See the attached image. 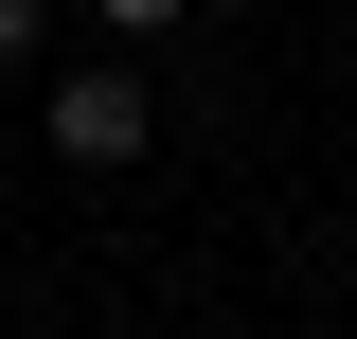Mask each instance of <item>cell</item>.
Returning a JSON list of instances; mask_svg holds the SVG:
<instances>
[{
	"label": "cell",
	"instance_id": "cell-1",
	"mask_svg": "<svg viewBox=\"0 0 357 339\" xmlns=\"http://www.w3.org/2000/svg\"><path fill=\"white\" fill-rule=\"evenodd\" d=\"M36 143H54V161H72V179H126L143 143H161V89H143L126 54H72V72L36 89Z\"/></svg>",
	"mask_w": 357,
	"mask_h": 339
},
{
	"label": "cell",
	"instance_id": "cell-2",
	"mask_svg": "<svg viewBox=\"0 0 357 339\" xmlns=\"http://www.w3.org/2000/svg\"><path fill=\"white\" fill-rule=\"evenodd\" d=\"M36 36H54V0H0V72H36Z\"/></svg>",
	"mask_w": 357,
	"mask_h": 339
},
{
	"label": "cell",
	"instance_id": "cell-3",
	"mask_svg": "<svg viewBox=\"0 0 357 339\" xmlns=\"http://www.w3.org/2000/svg\"><path fill=\"white\" fill-rule=\"evenodd\" d=\"M89 18H107V36H178L197 0H89Z\"/></svg>",
	"mask_w": 357,
	"mask_h": 339
}]
</instances>
